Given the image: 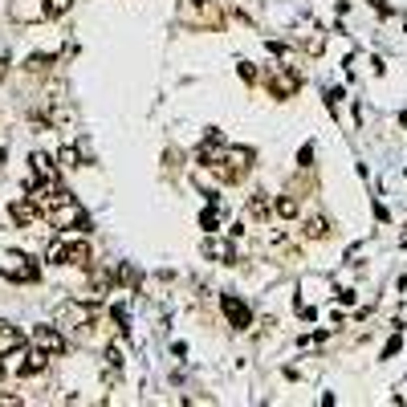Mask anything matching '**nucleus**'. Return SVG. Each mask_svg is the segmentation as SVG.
<instances>
[{"instance_id":"27","label":"nucleus","mask_w":407,"mask_h":407,"mask_svg":"<svg viewBox=\"0 0 407 407\" xmlns=\"http://www.w3.org/2000/svg\"><path fill=\"white\" fill-rule=\"evenodd\" d=\"M4 74H8V61H4V57H0V82H4Z\"/></svg>"},{"instance_id":"2","label":"nucleus","mask_w":407,"mask_h":407,"mask_svg":"<svg viewBox=\"0 0 407 407\" xmlns=\"http://www.w3.org/2000/svg\"><path fill=\"white\" fill-rule=\"evenodd\" d=\"M45 261L49 265H90V244L61 236V240H53L45 249Z\"/></svg>"},{"instance_id":"3","label":"nucleus","mask_w":407,"mask_h":407,"mask_svg":"<svg viewBox=\"0 0 407 407\" xmlns=\"http://www.w3.org/2000/svg\"><path fill=\"white\" fill-rule=\"evenodd\" d=\"M0 277L4 281H17V285H29V281H37V265L25 253L8 249V253H0Z\"/></svg>"},{"instance_id":"23","label":"nucleus","mask_w":407,"mask_h":407,"mask_svg":"<svg viewBox=\"0 0 407 407\" xmlns=\"http://www.w3.org/2000/svg\"><path fill=\"white\" fill-rule=\"evenodd\" d=\"M298 163H302V167H310V163H314V147H310V143L298 151Z\"/></svg>"},{"instance_id":"6","label":"nucleus","mask_w":407,"mask_h":407,"mask_svg":"<svg viewBox=\"0 0 407 407\" xmlns=\"http://www.w3.org/2000/svg\"><path fill=\"white\" fill-rule=\"evenodd\" d=\"M90 322H94V306H86V302H61L57 306V326L61 330H82Z\"/></svg>"},{"instance_id":"26","label":"nucleus","mask_w":407,"mask_h":407,"mask_svg":"<svg viewBox=\"0 0 407 407\" xmlns=\"http://www.w3.org/2000/svg\"><path fill=\"white\" fill-rule=\"evenodd\" d=\"M4 404L12 407V404H21V399H17V395H0V407H4Z\"/></svg>"},{"instance_id":"9","label":"nucleus","mask_w":407,"mask_h":407,"mask_svg":"<svg viewBox=\"0 0 407 407\" xmlns=\"http://www.w3.org/2000/svg\"><path fill=\"white\" fill-rule=\"evenodd\" d=\"M37 212H41V208H37V204H33L29 196H25V200H12V204H8V220H12V225H21V228L33 225V220H37Z\"/></svg>"},{"instance_id":"5","label":"nucleus","mask_w":407,"mask_h":407,"mask_svg":"<svg viewBox=\"0 0 407 407\" xmlns=\"http://www.w3.org/2000/svg\"><path fill=\"white\" fill-rule=\"evenodd\" d=\"M265 86H269L273 98H293V94L302 90V74H298V65H277L269 78H265Z\"/></svg>"},{"instance_id":"15","label":"nucleus","mask_w":407,"mask_h":407,"mask_svg":"<svg viewBox=\"0 0 407 407\" xmlns=\"http://www.w3.org/2000/svg\"><path fill=\"white\" fill-rule=\"evenodd\" d=\"M216 225H220V208H216V200H212V204L200 212V228H204V232H216Z\"/></svg>"},{"instance_id":"4","label":"nucleus","mask_w":407,"mask_h":407,"mask_svg":"<svg viewBox=\"0 0 407 407\" xmlns=\"http://www.w3.org/2000/svg\"><path fill=\"white\" fill-rule=\"evenodd\" d=\"M180 17L187 25H200V29H216V25H220V8H216L212 0H183Z\"/></svg>"},{"instance_id":"19","label":"nucleus","mask_w":407,"mask_h":407,"mask_svg":"<svg viewBox=\"0 0 407 407\" xmlns=\"http://www.w3.org/2000/svg\"><path fill=\"white\" fill-rule=\"evenodd\" d=\"M249 216H253V220H265V216H269V200H265V196H253V200H249Z\"/></svg>"},{"instance_id":"24","label":"nucleus","mask_w":407,"mask_h":407,"mask_svg":"<svg viewBox=\"0 0 407 407\" xmlns=\"http://www.w3.org/2000/svg\"><path fill=\"white\" fill-rule=\"evenodd\" d=\"M399 346H404V342H399V334H395V338H391V342L383 346V359H391V355H399Z\"/></svg>"},{"instance_id":"16","label":"nucleus","mask_w":407,"mask_h":407,"mask_svg":"<svg viewBox=\"0 0 407 407\" xmlns=\"http://www.w3.org/2000/svg\"><path fill=\"white\" fill-rule=\"evenodd\" d=\"M306 236H314V240L330 236V220H326V216H310V220H306Z\"/></svg>"},{"instance_id":"13","label":"nucleus","mask_w":407,"mask_h":407,"mask_svg":"<svg viewBox=\"0 0 407 407\" xmlns=\"http://www.w3.org/2000/svg\"><path fill=\"white\" fill-rule=\"evenodd\" d=\"M29 167H33V180H57V176H53V159L41 155V151L29 155Z\"/></svg>"},{"instance_id":"1","label":"nucleus","mask_w":407,"mask_h":407,"mask_svg":"<svg viewBox=\"0 0 407 407\" xmlns=\"http://www.w3.org/2000/svg\"><path fill=\"white\" fill-rule=\"evenodd\" d=\"M41 212H45V216H49L57 228H65V232H70V228H78V232H90V216H86V212H82V204H78L74 196H65V191H57V196L49 200Z\"/></svg>"},{"instance_id":"17","label":"nucleus","mask_w":407,"mask_h":407,"mask_svg":"<svg viewBox=\"0 0 407 407\" xmlns=\"http://www.w3.org/2000/svg\"><path fill=\"white\" fill-rule=\"evenodd\" d=\"M57 163H61L65 171H70V167H82V151H78V147H61V151H57Z\"/></svg>"},{"instance_id":"25","label":"nucleus","mask_w":407,"mask_h":407,"mask_svg":"<svg viewBox=\"0 0 407 407\" xmlns=\"http://www.w3.org/2000/svg\"><path fill=\"white\" fill-rule=\"evenodd\" d=\"M371 4H375V8H379V12H383V17H387V12H391V8H387V0H371Z\"/></svg>"},{"instance_id":"7","label":"nucleus","mask_w":407,"mask_h":407,"mask_svg":"<svg viewBox=\"0 0 407 407\" xmlns=\"http://www.w3.org/2000/svg\"><path fill=\"white\" fill-rule=\"evenodd\" d=\"M33 346L45 351L49 359H53V355H65V334H61V326H33Z\"/></svg>"},{"instance_id":"10","label":"nucleus","mask_w":407,"mask_h":407,"mask_svg":"<svg viewBox=\"0 0 407 407\" xmlns=\"http://www.w3.org/2000/svg\"><path fill=\"white\" fill-rule=\"evenodd\" d=\"M41 17H45V4H41V0H12V21L33 25V21H41Z\"/></svg>"},{"instance_id":"20","label":"nucleus","mask_w":407,"mask_h":407,"mask_svg":"<svg viewBox=\"0 0 407 407\" xmlns=\"http://www.w3.org/2000/svg\"><path fill=\"white\" fill-rule=\"evenodd\" d=\"M45 4V17H65L74 8V0H41Z\"/></svg>"},{"instance_id":"8","label":"nucleus","mask_w":407,"mask_h":407,"mask_svg":"<svg viewBox=\"0 0 407 407\" xmlns=\"http://www.w3.org/2000/svg\"><path fill=\"white\" fill-rule=\"evenodd\" d=\"M220 310H225V317L232 322V330H249V326H253V310H249L240 298H232V293L220 302Z\"/></svg>"},{"instance_id":"21","label":"nucleus","mask_w":407,"mask_h":407,"mask_svg":"<svg viewBox=\"0 0 407 407\" xmlns=\"http://www.w3.org/2000/svg\"><path fill=\"white\" fill-rule=\"evenodd\" d=\"M106 362H110V366H114V371H118V366H123V346H106Z\"/></svg>"},{"instance_id":"14","label":"nucleus","mask_w":407,"mask_h":407,"mask_svg":"<svg viewBox=\"0 0 407 407\" xmlns=\"http://www.w3.org/2000/svg\"><path fill=\"white\" fill-rule=\"evenodd\" d=\"M298 212H302V204H298V196H281V200H277V216H281V220H293Z\"/></svg>"},{"instance_id":"12","label":"nucleus","mask_w":407,"mask_h":407,"mask_svg":"<svg viewBox=\"0 0 407 407\" xmlns=\"http://www.w3.org/2000/svg\"><path fill=\"white\" fill-rule=\"evenodd\" d=\"M21 346H25L21 330H12V326L0 322V355H21Z\"/></svg>"},{"instance_id":"18","label":"nucleus","mask_w":407,"mask_h":407,"mask_svg":"<svg viewBox=\"0 0 407 407\" xmlns=\"http://www.w3.org/2000/svg\"><path fill=\"white\" fill-rule=\"evenodd\" d=\"M118 281L127 285V289H138V281H143V273L135 265H118Z\"/></svg>"},{"instance_id":"11","label":"nucleus","mask_w":407,"mask_h":407,"mask_svg":"<svg viewBox=\"0 0 407 407\" xmlns=\"http://www.w3.org/2000/svg\"><path fill=\"white\" fill-rule=\"evenodd\" d=\"M204 257H212V261H236V249H232V240H220V236H208L204 240Z\"/></svg>"},{"instance_id":"28","label":"nucleus","mask_w":407,"mask_h":407,"mask_svg":"<svg viewBox=\"0 0 407 407\" xmlns=\"http://www.w3.org/2000/svg\"><path fill=\"white\" fill-rule=\"evenodd\" d=\"M0 379H4V359H0Z\"/></svg>"},{"instance_id":"22","label":"nucleus","mask_w":407,"mask_h":407,"mask_svg":"<svg viewBox=\"0 0 407 407\" xmlns=\"http://www.w3.org/2000/svg\"><path fill=\"white\" fill-rule=\"evenodd\" d=\"M236 74H240V78H244V82H257V70H253V65H249V61H240V65H236Z\"/></svg>"}]
</instances>
